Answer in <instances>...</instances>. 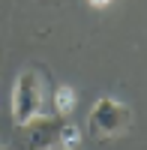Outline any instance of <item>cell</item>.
I'll list each match as a JSON object with an SVG mask.
<instances>
[{
  "mask_svg": "<svg viewBox=\"0 0 147 150\" xmlns=\"http://www.w3.org/2000/svg\"><path fill=\"white\" fill-rule=\"evenodd\" d=\"M48 102H51L48 78L39 69H24L15 87H12V117H15V123L27 126L30 120L48 114Z\"/></svg>",
  "mask_w": 147,
  "mask_h": 150,
  "instance_id": "6da1fadb",
  "label": "cell"
},
{
  "mask_svg": "<svg viewBox=\"0 0 147 150\" xmlns=\"http://www.w3.org/2000/svg\"><path fill=\"white\" fill-rule=\"evenodd\" d=\"M27 150H78L81 129L60 114H42L27 126Z\"/></svg>",
  "mask_w": 147,
  "mask_h": 150,
  "instance_id": "7a4b0ae2",
  "label": "cell"
},
{
  "mask_svg": "<svg viewBox=\"0 0 147 150\" xmlns=\"http://www.w3.org/2000/svg\"><path fill=\"white\" fill-rule=\"evenodd\" d=\"M132 117L135 114H132V108L126 102H120L114 96H102L90 111L87 132L96 141H111V138H120V135H126L132 129Z\"/></svg>",
  "mask_w": 147,
  "mask_h": 150,
  "instance_id": "3957f363",
  "label": "cell"
},
{
  "mask_svg": "<svg viewBox=\"0 0 147 150\" xmlns=\"http://www.w3.org/2000/svg\"><path fill=\"white\" fill-rule=\"evenodd\" d=\"M51 105H54V114L66 117L72 111V105H75V93H72L69 87H54L51 90Z\"/></svg>",
  "mask_w": 147,
  "mask_h": 150,
  "instance_id": "277c9868",
  "label": "cell"
},
{
  "mask_svg": "<svg viewBox=\"0 0 147 150\" xmlns=\"http://www.w3.org/2000/svg\"><path fill=\"white\" fill-rule=\"evenodd\" d=\"M90 3H96V6H105V3H108V0H90Z\"/></svg>",
  "mask_w": 147,
  "mask_h": 150,
  "instance_id": "5b68a950",
  "label": "cell"
},
{
  "mask_svg": "<svg viewBox=\"0 0 147 150\" xmlns=\"http://www.w3.org/2000/svg\"><path fill=\"white\" fill-rule=\"evenodd\" d=\"M0 150H12V147H0Z\"/></svg>",
  "mask_w": 147,
  "mask_h": 150,
  "instance_id": "8992f818",
  "label": "cell"
}]
</instances>
